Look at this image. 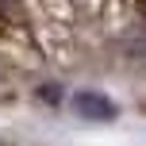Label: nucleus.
I'll list each match as a JSON object with an SVG mask.
<instances>
[{"label":"nucleus","mask_w":146,"mask_h":146,"mask_svg":"<svg viewBox=\"0 0 146 146\" xmlns=\"http://www.w3.org/2000/svg\"><path fill=\"white\" fill-rule=\"evenodd\" d=\"M123 50L131 54V58H146V35H131L123 42Z\"/></svg>","instance_id":"2"},{"label":"nucleus","mask_w":146,"mask_h":146,"mask_svg":"<svg viewBox=\"0 0 146 146\" xmlns=\"http://www.w3.org/2000/svg\"><path fill=\"white\" fill-rule=\"evenodd\" d=\"M73 108H77V115H85V119H100V123L115 119V104H111L104 92H77L73 96Z\"/></svg>","instance_id":"1"}]
</instances>
